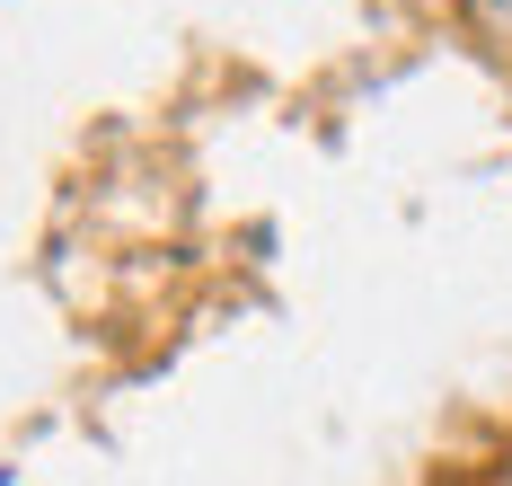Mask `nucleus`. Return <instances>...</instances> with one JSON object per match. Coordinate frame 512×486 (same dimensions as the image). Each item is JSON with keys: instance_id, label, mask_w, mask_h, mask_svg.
<instances>
[{"instance_id": "f257e3e1", "label": "nucleus", "mask_w": 512, "mask_h": 486, "mask_svg": "<svg viewBox=\"0 0 512 486\" xmlns=\"http://www.w3.org/2000/svg\"><path fill=\"white\" fill-rule=\"evenodd\" d=\"M486 18H495V36L512 45V0H486Z\"/></svg>"}]
</instances>
